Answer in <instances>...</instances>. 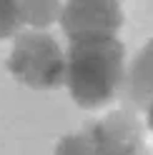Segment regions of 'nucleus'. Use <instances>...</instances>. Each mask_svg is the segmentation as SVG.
Segmentation results:
<instances>
[{"label":"nucleus","mask_w":153,"mask_h":155,"mask_svg":"<svg viewBox=\"0 0 153 155\" xmlns=\"http://www.w3.org/2000/svg\"><path fill=\"white\" fill-rule=\"evenodd\" d=\"M126 83V48L116 35L70 40L65 50V85L75 105L98 110L116 100Z\"/></svg>","instance_id":"obj_1"},{"label":"nucleus","mask_w":153,"mask_h":155,"mask_svg":"<svg viewBox=\"0 0 153 155\" xmlns=\"http://www.w3.org/2000/svg\"><path fill=\"white\" fill-rule=\"evenodd\" d=\"M55 155H151L141 123L131 113H110L60 138Z\"/></svg>","instance_id":"obj_2"},{"label":"nucleus","mask_w":153,"mask_h":155,"mask_svg":"<svg viewBox=\"0 0 153 155\" xmlns=\"http://www.w3.org/2000/svg\"><path fill=\"white\" fill-rule=\"evenodd\" d=\"M8 70L33 90H55L65 85V53L53 35L33 28L20 30L8 58Z\"/></svg>","instance_id":"obj_3"},{"label":"nucleus","mask_w":153,"mask_h":155,"mask_svg":"<svg viewBox=\"0 0 153 155\" xmlns=\"http://www.w3.org/2000/svg\"><path fill=\"white\" fill-rule=\"evenodd\" d=\"M58 20L68 40L110 38L123 25V8L121 0H65Z\"/></svg>","instance_id":"obj_4"},{"label":"nucleus","mask_w":153,"mask_h":155,"mask_svg":"<svg viewBox=\"0 0 153 155\" xmlns=\"http://www.w3.org/2000/svg\"><path fill=\"white\" fill-rule=\"evenodd\" d=\"M58 0H0V40L15 38L23 28L43 30L60 15Z\"/></svg>","instance_id":"obj_5"},{"label":"nucleus","mask_w":153,"mask_h":155,"mask_svg":"<svg viewBox=\"0 0 153 155\" xmlns=\"http://www.w3.org/2000/svg\"><path fill=\"white\" fill-rule=\"evenodd\" d=\"M126 88L128 98L146 118V125L153 130V40L146 43L133 58L131 70L126 75Z\"/></svg>","instance_id":"obj_6"}]
</instances>
